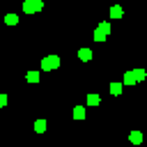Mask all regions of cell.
I'll return each instance as SVG.
<instances>
[{"label":"cell","mask_w":147,"mask_h":147,"mask_svg":"<svg viewBox=\"0 0 147 147\" xmlns=\"http://www.w3.org/2000/svg\"><path fill=\"white\" fill-rule=\"evenodd\" d=\"M74 117H76V119H83V117H85V108H83V106H76V108H74Z\"/></svg>","instance_id":"12"},{"label":"cell","mask_w":147,"mask_h":147,"mask_svg":"<svg viewBox=\"0 0 147 147\" xmlns=\"http://www.w3.org/2000/svg\"><path fill=\"white\" fill-rule=\"evenodd\" d=\"M25 80H28V83H39V74H37V71H28Z\"/></svg>","instance_id":"9"},{"label":"cell","mask_w":147,"mask_h":147,"mask_svg":"<svg viewBox=\"0 0 147 147\" xmlns=\"http://www.w3.org/2000/svg\"><path fill=\"white\" fill-rule=\"evenodd\" d=\"M78 57H80L83 62H90V60H92V51H90V48H80V51H78Z\"/></svg>","instance_id":"4"},{"label":"cell","mask_w":147,"mask_h":147,"mask_svg":"<svg viewBox=\"0 0 147 147\" xmlns=\"http://www.w3.org/2000/svg\"><path fill=\"white\" fill-rule=\"evenodd\" d=\"M2 106H7V94L0 92V108H2Z\"/></svg>","instance_id":"15"},{"label":"cell","mask_w":147,"mask_h":147,"mask_svg":"<svg viewBox=\"0 0 147 147\" xmlns=\"http://www.w3.org/2000/svg\"><path fill=\"white\" fill-rule=\"evenodd\" d=\"M34 131H37V133H44V131H46V119H37V122H34Z\"/></svg>","instance_id":"7"},{"label":"cell","mask_w":147,"mask_h":147,"mask_svg":"<svg viewBox=\"0 0 147 147\" xmlns=\"http://www.w3.org/2000/svg\"><path fill=\"white\" fill-rule=\"evenodd\" d=\"M122 14H124V9H122L119 5H113V7H110V18H119Z\"/></svg>","instance_id":"5"},{"label":"cell","mask_w":147,"mask_h":147,"mask_svg":"<svg viewBox=\"0 0 147 147\" xmlns=\"http://www.w3.org/2000/svg\"><path fill=\"white\" fill-rule=\"evenodd\" d=\"M5 23H7V25H16V23H18V16H16V14H7V16H5Z\"/></svg>","instance_id":"8"},{"label":"cell","mask_w":147,"mask_h":147,"mask_svg":"<svg viewBox=\"0 0 147 147\" xmlns=\"http://www.w3.org/2000/svg\"><path fill=\"white\" fill-rule=\"evenodd\" d=\"M87 103H90V106H99V103H101V96H99V94H87Z\"/></svg>","instance_id":"6"},{"label":"cell","mask_w":147,"mask_h":147,"mask_svg":"<svg viewBox=\"0 0 147 147\" xmlns=\"http://www.w3.org/2000/svg\"><path fill=\"white\" fill-rule=\"evenodd\" d=\"M110 94H122V83H110Z\"/></svg>","instance_id":"11"},{"label":"cell","mask_w":147,"mask_h":147,"mask_svg":"<svg viewBox=\"0 0 147 147\" xmlns=\"http://www.w3.org/2000/svg\"><path fill=\"white\" fill-rule=\"evenodd\" d=\"M110 34V23L108 21H101L94 30V41H106V37Z\"/></svg>","instance_id":"1"},{"label":"cell","mask_w":147,"mask_h":147,"mask_svg":"<svg viewBox=\"0 0 147 147\" xmlns=\"http://www.w3.org/2000/svg\"><path fill=\"white\" fill-rule=\"evenodd\" d=\"M129 138H131V142H133V145H138V142L142 140V133H140V131H131V136H129Z\"/></svg>","instance_id":"13"},{"label":"cell","mask_w":147,"mask_h":147,"mask_svg":"<svg viewBox=\"0 0 147 147\" xmlns=\"http://www.w3.org/2000/svg\"><path fill=\"white\" fill-rule=\"evenodd\" d=\"M133 76H136V80H142L147 74H145V69H133Z\"/></svg>","instance_id":"14"},{"label":"cell","mask_w":147,"mask_h":147,"mask_svg":"<svg viewBox=\"0 0 147 147\" xmlns=\"http://www.w3.org/2000/svg\"><path fill=\"white\" fill-rule=\"evenodd\" d=\"M60 67V57L57 55H46L44 60H41V69L44 71H53V69H57Z\"/></svg>","instance_id":"2"},{"label":"cell","mask_w":147,"mask_h":147,"mask_svg":"<svg viewBox=\"0 0 147 147\" xmlns=\"http://www.w3.org/2000/svg\"><path fill=\"white\" fill-rule=\"evenodd\" d=\"M133 83H136L133 71H126V74H124V85H133Z\"/></svg>","instance_id":"10"},{"label":"cell","mask_w":147,"mask_h":147,"mask_svg":"<svg viewBox=\"0 0 147 147\" xmlns=\"http://www.w3.org/2000/svg\"><path fill=\"white\" fill-rule=\"evenodd\" d=\"M44 9V2L41 0H25L23 2V11L25 14H34V11H41Z\"/></svg>","instance_id":"3"}]
</instances>
